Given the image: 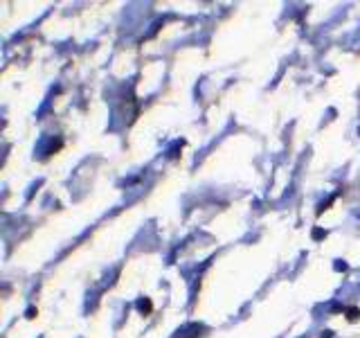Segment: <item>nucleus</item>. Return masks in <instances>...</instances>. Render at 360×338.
<instances>
[{
    "mask_svg": "<svg viewBox=\"0 0 360 338\" xmlns=\"http://www.w3.org/2000/svg\"><path fill=\"white\" fill-rule=\"evenodd\" d=\"M135 307H138V311L142 313V316H149V313L153 311V305L149 298H140L138 302H135Z\"/></svg>",
    "mask_w": 360,
    "mask_h": 338,
    "instance_id": "1",
    "label": "nucleus"
},
{
    "mask_svg": "<svg viewBox=\"0 0 360 338\" xmlns=\"http://www.w3.org/2000/svg\"><path fill=\"white\" fill-rule=\"evenodd\" d=\"M345 313H347V320H349V323H358V320H360V309H358V307H349V309H345Z\"/></svg>",
    "mask_w": 360,
    "mask_h": 338,
    "instance_id": "2",
    "label": "nucleus"
},
{
    "mask_svg": "<svg viewBox=\"0 0 360 338\" xmlns=\"http://www.w3.org/2000/svg\"><path fill=\"white\" fill-rule=\"evenodd\" d=\"M311 237H313L315 241H320V239H324V237H327V230H322V228H313Z\"/></svg>",
    "mask_w": 360,
    "mask_h": 338,
    "instance_id": "3",
    "label": "nucleus"
},
{
    "mask_svg": "<svg viewBox=\"0 0 360 338\" xmlns=\"http://www.w3.org/2000/svg\"><path fill=\"white\" fill-rule=\"evenodd\" d=\"M25 316H27L29 320H32V318H36V309H34V307H29V309L25 311Z\"/></svg>",
    "mask_w": 360,
    "mask_h": 338,
    "instance_id": "4",
    "label": "nucleus"
},
{
    "mask_svg": "<svg viewBox=\"0 0 360 338\" xmlns=\"http://www.w3.org/2000/svg\"><path fill=\"white\" fill-rule=\"evenodd\" d=\"M320 336H322V338H333V331H331V329H324Z\"/></svg>",
    "mask_w": 360,
    "mask_h": 338,
    "instance_id": "5",
    "label": "nucleus"
},
{
    "mask_svg": "<svg viewBox=\"0 0 360 338\" xmlns=\"http://www.w3.org/2000/svg\"><path fill=\"white\" fill-rule=\"evenodd\" d=\"M335 271H347V264L345 262H338V264H335Z\"/></svg>",
    "mask_w": 360,
    "mask_h": 338,
    "instance_id": "6",
    "label": "nucleus"
}]
</instances>
